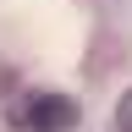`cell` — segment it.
Segmentation results:
<instances>
[{
    "label": "cell",
    "instance_id": "cell-1",
    "mask_svg": "<svg viewBox=\"0 0 132 132\" xmlns=\"http://www.w3.org/2000/svg\"><path fill=\"white\" fill-rule=\"evenodd\" d=\"M77 127V99L66 94H28L16 105V132H72Z\"/></svg>",
    "mask_w": 132,
    "mask_h": 132
},
{
    "label": "cell",
    "instance_id": "cell-2",
    "mask_svg": "<svg viewBox=\"0 0 132 132\" xmlns=\"http://www.w3.org/2000/svg\"><path fill=\"white\" fill-rule=\"evenodd\" d=\"M116 132H132V88L121 94V105H116Z\"/></svg>",
    "mask_w": 132,
    "mask_h": 132
}]
</instances>
